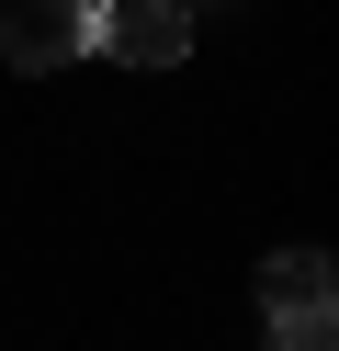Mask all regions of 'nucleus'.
<instances>
[{
	"instance_id": "2",
	"label": "nucleus",
	"mask_w": 339,
	"mask_h": 351,
	"mask_svg": "<svg viewBox=\"0 0 339 351\" xmlns=\"http://www.w3.org/2000/svg\"><path fill=\"white\" fill-rule=\"evenodd\" d=\"M90 46V0H0V57L12 69H68Z\"/></svg>"
},
{
	"instance_id": "4",
	"label": "nucleus",
	"mask_w": 339,
	"mask_h": 351,
	"mask_svg": "<svg viewBox=\"0 0 339 351\" xmlns=\"http://www.w3.org/2000/svg\"><path fill=\"white\" fill-rule=\"evenodd\" d=\"M271 351H339L328 306H294V317H271Z\"/></svg>"
},
{
	"instance_id": "3",
	"label": "nucleus",
	"mask_w": 339,
	"mask_h": 351,
	"mask_svg": "<svg viewBox=\"0 0 339 351\" xmlns=\"http://www.w3.org/2000/svg\"><path fill=\"white\" fill-rule=\"evenodd\" d=\"M328 250H271L260 261V317H294V306H328Z\"/></svg>"
},
{
	"instance_id": "1",
	"label": "nucleus",
	"mask_w": 339,
	"mask_h": 351,
	"mask_svg": "<svg viewBox=\"0 0 339 351\" xmlns=\"http://www.w3.org/2000/svg\"><path fill=\"white\" fill-rule=\"evenodd\" d=\"M90 46L113 69H181L192 57V0H113V12H90Z\"/></svg>"
}]
</instances>
